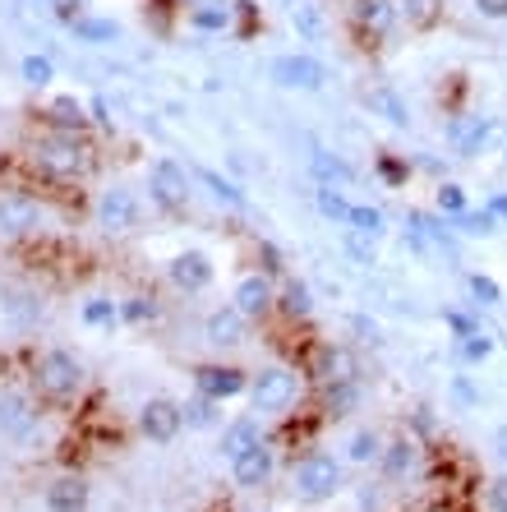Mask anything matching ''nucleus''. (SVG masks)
Instances as JSON below:
<instances>
[{
  "mask_svg": "<svg viewBox=\"0 0 507 512\" xmlns=\"http://www.w3.org/2000/svg\"><path fill=\"white\" fill-rule=\"evenodd\" d=\"M291 485H295V494H300L305 503H328V499H337V494H342V485H346L342 462H337V457H328V453H309L305 462L295 466Z\"/></svg>",
  "mask_w": 507,
  "mask_h": 512,
  "instance_id": "1",
  "label": "nucleus"
},
{
  "mask_svg": "<svg viewBox=\"0 0 507 512\" xmlns=\"http://www.w3.org/2000/svg\"><path fill=\"white\" fill-rule=\"evenodd\" d=\"M37 388H42V397H51V402H70V397H79L83 360L70 356V351H47V356L37 360Z\"/></svg>",
  "mask_w": 507,
  "mask_h": 512,
  "instance_id": "2",
  "label": "nucleus"
},
{
  "mask_svg": "<svg viewBox=\"0 0 507 512\" xmlns=\"http://www.w3.org/2000/svg\"><path fill=\"white\" fill-rule=\"evenodd\" d=\"M295 397H300V379H295V370H286V365H272V370H263L259 379L249 383V402H254V411H263V416L291 411Z\"/></svg>",
  "mask_w": 507,
  "mask_h": 512,
  "instance_id": "3",
  "label": "nucleus"
},
{
  "mask_svg": "<svg viewBox=\"0 0 507 512\" xmlns=\"http://www.w3.org/2000/svg\"><path fill=\"white\" fill-rule=\"evenodd\" d=\"M37 167L42 171H51V176H60V180H70V176H83L88 171V148H83V139L79 134H51V139H42L37 143Z\"/></svg>",
  "mask_w": 507,
  "mask_h": 512,
  "instance_id": "4",
  "label": "nucleus"
},
{
  "mask_svg": "<svg viewBox=\"0 0 507 512\" xmlns=\"http://www.w3.org/2000/svg\"><path fill=\"white\" fill-rule=\"evenodd\" d=\"M406 240H411L415 254H425V259H448L457 263V240L452 231L429 213H406Z\"/></svg>",
  "mask_w": 507,
  "mask_h": 512,
  "instance_id": "5",
  "label": "nucleus"
},
{
  "mask_svg": "<svg viewBox=\"0 0 507 512\" xmlns=\"http://www.w3.org/2000/svg\"><path fill=\"white\" fill-rule=\"evenodd\" d=\"M148 194L162 203L166 213H180L189 203V171L180 162H171V157H157L153 171H148Z\"/></svg>",
  "mask_w": 507,
  "mask_h": 512,
  "instance_id": "6",
  "label": "nucleus"
},
{
  "mask_svg": "<svg viewBox=\"0 0 507 512\" xmlns=\"http://www.w3.org/2000/svg\"><path fill=\"white\" fill-rule=\"evenodd\" d=\"M328 70L314 56H277L272 60V84L291 88V93H319Z\"/></svg>",
  "mask_w": 507,
  "mask_h": 512,
  "instance_id": "7",
  "label": "nucleus"
},
{
  "mask_svg": "<svg viewBox=\"0 0 507 512\" xmlns=\"http://www.w3.org/2000/svg\"><path fill=\"white\" fill-rule=\"evenodd\" d=\"M139 429L143 439L153 443H171L185 429V416H180V402H171V397H148V402L139 406Z\"/></svg>",
  "mask_w": 507,
  "mask_h": 512,
  "instance_id": "8",
  "label": "nucleus"
},
{
  "mask_svg": "<svg viewBox=\"0 0 507 512\" xmlns=\"http://www.w3.org/2000/svg\"><path fill=\"white\" fill-rule=\"evenodd\" d=\"M97 227L107 231V236H125V231L139 227V199L130 190H102L97 199Z\"/></svg>",
  "mask_w": 507,
  "mask_h": 512,
  "instance_id": "9",
  "label": "nucleus"
},
{
  "mask_svg": "<svg viewBox=\"0 0 507 512\" xmlns=\"http://www.w3.org/2000/svg\"><path fill=\"white\" fill-rule=\"evenodd\" d=\"M42 227V203L28 194H0V236L5 240H24Z\"/></svg>",
  "mask_w": 507,
  "mask_h": 512,
  "instance_id": "10",
  "label": "nucleus"
},
{
  "mask_svg": "<svg viewBox=\"0 0 507 512\" xmlns=\"http://www.w3.org/2000/svg\"><path fill=\"white\" fill-rule=\"evenodd\" d=\"M33 425H37L33 397L19 393V388H0V439L24 443L33 434Z\"/></svg>",
  "mask_w": 507,
  "mask_h": 512,
  "instance_id": "11",
  "label": "nucleus"
},
{
  "mask_svg": "<svg viewBox=\"0 0 507 512\" xmlns=\"http://www.w3.org/2000/svg\"><path fill=\"white\" fill-rule=\"evenodd\" d=\"M494 134H498L494 116H457L448 125V143H452V153L457 157H480Z\"/></svg>",
  "mask_w": 507,
  "mask_h": 512,
  "instance_id": "12",
  "label": "nucleus"
},
{
  "mask_svg": "<svg viewBox=\"0 0 507 512\" xmlns=\"http://www.w3.org/2000/svg\"><path fill=\"white\" fill-rule=\"evenodd\" d=\"M194 383H199V393L213 397V402H231V397H240L249 388L245 370H236V365H199Z\"/></svg>",
  "mask_w": 507,
  "mask_h": 512,
  "instance_id": "13",
  "label": "nucleus"
},
{
  "mask_svg": "<svg viewBox=\"0 0 507 512\" xmlns=\"http://www.w3.org/2000/svg\"><path fill=\"white\" fill-rule=\"evenodd\" d=\"M166 277H171L176 291H208V282H213V259L203 250H185L166 263Z\"/></svg>",
  "mask_w": 507,
  "mask_h": 512,
  "instance_id": "14",
  "label": "nucleus"
},
{
  "mask_svg": "<svg viewBox=\"0 0 507 512\" xmlns=\"http://www.w3.org/2000/svg\"><path fill=\"white\" fill-rule=\"evenodd\" d=\"M231 305H236L245 319H263V314L277 305V296H272V282L263 273H249L236 282V296H231Z\"/></svg>",
  "mask_w": 507,
  "mask_h": 512,
  "instance_id": "15",
  "label": "nucleus"
},
{
  "mask_svg": "<svg viewBox=\"0 0 507 512\" xmlns=\"http://www.w3.org/2000/svg\"><path fill=\"white\" fill-rule=\"evenodd\" d=\"M231 476H236L240 489H263L272 480V448L268 443H254L249 453H240L231 462Z\"/></svg>",
  "mask_w": 507,
  "mask_h": 512,
  "instance_id": "16",
  "label": "nucleus"
},
{
  "mask_svg": "<svg viewBox=\"0 0 507 512\" xmlns=\"http://www.w3.org/2000/svg\"><path fill=\"white\" fill-rule=\"evenodd\" d=\"M88 499L93 489L83 476H60L47 485V512H88Z\"/></svg>",
  "mask_w": 507,
  "mask_h": 512,
  "instance_id": "17",
  "label": "nucleus"
},
{
  "mask_svg": "<svg viewBox=\"0 0 507 512\" xmlns=\"http://www.w3.org/2000/svg\"><path fill=\"white\" fill-rule=\"evenodd\" d=\"M245 314L236 310V305H222V310L208 314V323H203V337L213 346H240L245 342Z\"/></svg>",
  "mask_w": 507,
  "mask_h": 512,
  "instance_id": "18",
  "label": "nucleus"
},
{
  "mask_svg": "<svg viewBox=\"0 0 507 512\" xmlns=\"http://www.w3.org/2000/svg\"><path fill=\"white\" fill-rule=\"evenodd\" d=\"M254 443H263V434H259V420H231V425L222 429V443H217V453L226 457V462H236L240 453H249Z\"/></svg>",
  "mask_w": 507,
  "mask_h": 512,
  "instance_id": "19",
  "label": "nucleus"
},
{
  "mask_svg": "<svg viewBox=\"0 0 507 512\" xmlns=\"http://www.w3.org/2000/svg\"><path fill=\"white\" fill-rule=\"evenodd\" d=\"M415 462H420L415 439H392V443H383V453H378V466H383L388 480H401L406 471H415Z\"/></svg>",
  "mask_w": 507,
  "mask_h": 512,
  "instance_id": "20",
  "label": "nucleus"
},
{
  "mask_svg": "<svg viewBox=\"0 0 507 512\" xmlns=\"http://www.w3.org/2000/svg\"><path fill=\"white\" fill-rule=\"evenodd\" d=\"M365 107L378 111V116L388 120V125H397V130H406V125H411V107H406L392 88H365Z\"/></svg>",
  "mask_w": 507,
  "mask_h": 512,
  "instance_id": "21",
  "label": "nucleus"
},
{
  "mask_svg": "<svg viewBox=\"0 0 507 512\" xmlns=\"http://www.w3.org/2000/svg\"><path fill=\"white\" fill-rule=\"evenodd\" d=\"M355 19H360L369 33H388L392 19H397V5H392V0H355Z\"/></svg>",
  "mask_w": 507,
  "mask_h": 512,
  "instance_id": "22",
  "label": "nucleus"
},
{
  "mask_svg": "<svg viewBox=\"0 0 507 512\" xmlns=\"http://www.w3.org/2000/svg\"><path fill=\"white\" fill-rule=\"evenodd\" d=\"M51 125H56L60 134H83V125H88V116H83V102H74V97H56L47 107Z\"/></svg>",
  "mask_w": 507,
  "mask_h": 512,
  "instance_id": "23",
  "label": "nucleus"
},
{
  "mask_svg": "<svg viewBox=\"0 0 507 512\" xmlns=\"http://www.w3.org/2000/svg\"><path fill=\"white\" fill-rule=\"evenodd\" d=\"M291 24L305 42H319L323 37V10L314 5V0H291Z\"/></svg>",
  "mask_w": 507,
  "mask_h": 512,
  "instance_id": "24",
  "label": "nucleus"
},
{
  "mask_svg": "<svg viewBox=\"0 0 507 512\" xmlns=\"http://www.w3.org/2000/svg\"><path fill=\"white\" fill-rule=\"evenodd\" d=\"M346 227H351L355 236L378 240L383 231H388V217L378 213V208H369V203H351V217H346Z\"/></svg>",
  "mask_w": 507,
  "mask_h": 512,
  "instance_id": "25",
  "label": "nucleus"
},
{
  "mask_svg": "<svg viewBox=\"0 0 507 512\" xmlns=\"http://www.w3.org/2000/svg\"><path fill=\"white\" fill-rule=\"evenodd\" d=\"M452 227H457L461 236H471V240H489L498 231V217L489 213V208H480V213H471V208H466V213L452 217Z\"/></svg>",
  "mask_w": 507,
  "mask_h": 512,
  "instance_id": "26",
  "label": "nucleus"
},
{
  "mask_svg": "<svg viewBox=\"0 0 507 512\" xmlns=\"http://www.w3.org/2000/svg\"><path fill=\"white\" fill-rule=\"evenodd\" d=\"M79 319L88 323V328H116V323H120V305L111 296H93V300H83Z\"/></svg>",
  "mask_w": 507,
  "mask_h": 512,
  "instance_id": "27",
  "label": "nucleus"
},
{
  "mask_svg": "<svg viewBox=\"0 0 507 512\" xmlns=\"http://www.w3.org/2000/svg\"><path fill=\"white\" fill-rule=\"evenodd\" d=\"M319 379L323 383H342V379H355V360L346 356L342 346H328L319 356Z\"/></svg>",
  "mask_w": 507,
  "mask_h": 512,
  "instance_id": "28",
  "label": "nucleus"
},
{
  "mask_svg": "<svg viewBox=\"0 0 507 512\" xmlns=\"http://www.w3.org/2000/svg\"><path fill=\"white\" fill-rule=\"evenodd\" d=\"M378 453H383V439H378L374 429H355L351 443H346V462H355V466L378 462Z\"/></svg>",
  "mask_w": 507,
  "mask_h": 512,
  "instance_id": "29",
  "label": "nucleus"
},
{
  "mask_svg": "<svg viewBox=\"0 0 507 512\" xmlns=\"http://www.w3.org/2000/svg\"><path fill=\"white\" fill-rule=\"evenodd\" d=\"M194 176H199L203 185L213 190V199H217V203H231V208H249V199H245V194H240V185H231V180H222V176H217V171H208V167H194Z\"/></svg>",
  "mask_w": 507,
  "mask_h": 512,
  "instance_id": "30",
  "label": "nucleus"
},
{
  "mask_svg": "<svg viewBox=\"0 0 507 512\" xmlns=\"http://www.w3.org/2000/svg\"><path fill=\"white\" fill-rule=\"evenodd\" d=\"M180 416H185V425L189 429H208V425H217V416H222V402H213V397H194V402H185L180 406Z\"/></svg>",
  "mask_w": 507,
  "mask_h": 512,
  "instance_id": "31",
  "label": "nucleus"
},
{
  "mask_svg": "<svg viewBox=\"0 0 507 512\" xmlns=\"http://www.w3.org/2000/svg\"><path fill=\"white\" fill-rule=\"evenodd\" d=\"M401 14H406V24L411 28H434L438 19H443V0H406Z\"/></svg>",
  "mask_w": 507,
  "mask_h": 512,
  "instance_id": "32",
  "label": "nucleus"
},
{
  "mask_svg": "<svg viewBox=\"0 0 507 512\" xmlns=\"http://www.w3.org/2000/svg\"><path fill=\"white\" fill-rule=\"evenodd\" d=\"M314 203H319V213L328 217V222H346V217H351V203L342 199L337 185H319V190H314Z\"/></svg>",
  "mask_w": 507,
  "mask_h": 512,
  "instance_id": "33",
  "label": "nucleus"
},
{
  "mask_svg": "<svg viewBox=\"0 0 507 512\" xmlns=\"http://www.w3.org/2000/svg\"><path fill=\"white\" fill-rule=\"evenodd\" d=\"M355 402H360V388H355V379L328 383V411H332V416H351Z\"/></svg>",
  "mask_w": 507,
  "mask_h": 512,
  "instance_id": "34",
  "label": "nucleus"
},
{
  "mask_svg": "<svg viewBox=\"0 0 507 512\" xmlns=\"http://www.w3.org/2000/svg\"><path fill=\"white\" fill-rule=\"evenodd\" d=\"M457 356L466 360V365H484V360L494 356V337H484V333L457 337Z\"/></svg>",
  "mask_w": 507,
  "mask_h": 512,
  "instance_id": "35",
  "label": "nucleus"
},
{
  "mask_svg": "<svg viewBox=\"0 0 507 512\" xmlns=\"http://www.w3.org/2000/svg\"><path fill=\"white\" fill-rule=\"evenodd\" d=\"M282 310L291 314V319H309L314 314V296H309V286L305 282H291L282 291Z\"/></svg>",
  "mask_w": 507,
  "mask_h": 512,
  "instance_id": "36",
  "label": "nucleus"
},
{
  "mask_svg": "<svg viewBox=\"0 0 507 512\" xmlns=\"http://www.w3.org/2000/svg\"><path fill=\"white\" fill-rule=\"evenodd\" d=\"M19 74H24L28 88H47L51 79H56V65H51V56H24Z\"/></svg>",
  "mask_w": 507,
  "mask_h": 512,
  "instance_id": "37",
  "label": "nucleus"
},
{
  "mask_svg": "<svg viewBox=\"0 0 507 512\" xmlns=\"http://www.w3.org/2000/svg\"><path fill=\"white\" fill-rule=\"evenodd\" d=\"M314 176H319V180H323V185H346V180H351V167H346L342 157L314 153Z\"/></svg>",
  "mask_w": 507,
  "mask_h": 512,
  "instance_id": "38",
  "label": "nucleus"
},
{
  "mask_svg": "<svg viewBox=\"0 0 507 512\" xmlns=\"http://www.w3.org/2000/svg\"><path fill=\"white\" fill-rule=\"evenodd\" d=\"M466 291H471V296H475V305H484V310L503 300V286H498L494 277H484V273H471V277H466Z\"/></svg>",
  "mask_w": 507,
  "mask_h": 512,
  "instance_id": "39",
  "label": "nucleus"
},
{
  "mask_svg": "<svg viewBox=\"0 0 507 512\" xmlns=\"http://www.w3.org/2000/svg\"><path fill=\"white\" fill-rule=\"evenodd\" d=\"M189 19H194V28H203V33H222V28L231 24V10H226V5H199Z\"/></svg>",
  "mask_w": 507,
  "mask_h": 512,
  "instance_id": "40",
  "label": "nucleus"
},
{
  "mask_svg": "<svg viewBox=\"0 0 507 512\" xmlns=\"http://www.w3.org/2000/svg\"><path fill=\"white\" fill-rule=\"evenodd\" d=\"M120 28L111 24V19H74V37H83V42H111Z\"/></svg>",
  "mask_w": 507,
  "mask_h": 512,
  "instance_id": "41",
  "label": "nucleus"
},
{
  "mask_svg": "<svg viewBox=\"0 0 507 512\" xmlns=\"http://www.w3.org/2000/svg\"><path fill=\"white\" fill-rule=\"evenodd\" d=\"M120 319L125 323H153L157 319V300H148V296L125 300V305H120Z\"/></svg>",
  "mask_w": 507,
  "mask_h": 512,
  "instance_id": "42",
  "label": "nucleus"
},
{
  "mask_svg": "<svg viewBox=\"0 0 507 512\" xmlns=\"http://www.w3.org/2000/svg\"><path fill=\"white\" fill-rule=\"evenodd\" d=\"M438 213L443 217H457V213H466V190L461 185H438Z\"/></svg>",
  "mask_w": 507,
  "mask_h": 512,
  "instance_id": "43",
  "label": "nucleus"
},
{
  "mask_svg": "<svg viewBox=\"0 0 507 512\" xmlns=\"http://www.w3.org/2000/svg\"><path fill=\"white\" fill-rule=\"evenodd\" d=\"M346 254H351V259H360V263H374V240L369 236H346Z\"/></svg>",
  "mask_w": 507,
  "mask_h": 512,
  "instance_id": "44",
  "label": "nucleus"
},
{
  "mask_svg": "<svg viewBox=\"0 0 507 512\" xmlns=\"http://www.w3.org/2000/svg\"><path fill=\"white\" fill-rule=\"evenodd\" d=\"M489 508H494V512H507V476H494V480H489Z\"/></svg>",
  "mask_w": 507,
  "mask_h": 512,
  "instance_id": "45",
  "label": "nucleus"
},
{
  "mask_svg": "<svg viewBox=\"0 0 507 512\" xmlns=\"http://www.w3.org/2000/svg\"><path fill=\"white\" fill-rule=\"evenodd\" d=\"M475 10H480L484 19H507V0H475Z\"/></svg>",
  "mask_w": 507,
  "mask_h": 512,
  "instance_id": "46",
  "label": "nucleus"
},
{
  "mask_svg": "<svg viewBox=\"0 0 507 512\" xmlns=\"http://www.w3.org/2000/svg\"><path fill=\"white\" fill-rule=\"evenodd\" d=\"M452 393H457V402H461V406H475V388H471V383H466V379H457V383H452Z\"/></svg>",
  "mask_w": 507,
  "mask_h": 512,
  "instance_id": "47",
  "label": "nucleus"
},
{
  "mask_svg": "<svg viewBox=\"0 0 507 512\" xmlns=\"http://www.w3.org/2000/svg\"><path fill=\"white\" fill-rule=\"evenodd\" d=\"M93 116L102 120V125H111V120H116V116H111V102H107V97H93Z\"/></svg>",
  "mask_w": 507,
  "mask_h": 512,
  "instance_id": "48",
  "label": "nucleus"
},
{
  "mask_svg": "<svg viewBox=\"0 0 507 512\" xmlns=\"http://www.w3.org/2000/svg\"><path fill=\"white\" fill-rule=\"evenodd\" d=\"M351 328L360 337H378V328H374V319H365V314H360V319H351Z\"/></svg>",
  "mask_w": 507,
  "mask_h": 512,
  "instance_id": "49",
  "label": "nucleus"
},
{
  "mask_svg": "<svg viewBox=\"0 0 507 512\" xmlns=\"http://www.w3.org/2000/svg\"><path fill=\"white\" fill-rule=\"evenodd\" d=\"M489 213H494L498 222H507V194H494V199H489Z\"/></svg>",
  "mask_w": 507,
  "mask_h": 512,
  "instance_id": "50",
  "label": "nucleus"
},
{
  "mask_svg": "<svg viewBox=\"0 0 507 512\" xmlns=\"http://www.w3.org/2000/svg\"><path fill=\"white\" fill-rule=\"evenodd\" d=\"M383 176H388V180H401V176H411V167H401V162H383Z\"/></svg>",
  "mask_w": 507,
  "mask_h": 512,
  "instance_id": "51",
  "label": "nucleus"
},
{
  "mask_svg": "<svg viewBox=\"0 0 507 512\" xmlns=\"http://www.w3.org/2000/svg\"><path fill=\"white\" fill-rule=\"evenodd\" d=\"M503 162H507V143H503Z\"/></svg>",
  "mask_w": 507,
  "mask_h": 512,
  "instance_id": "52",
  "label": "nucleus"
}]
</instances>
